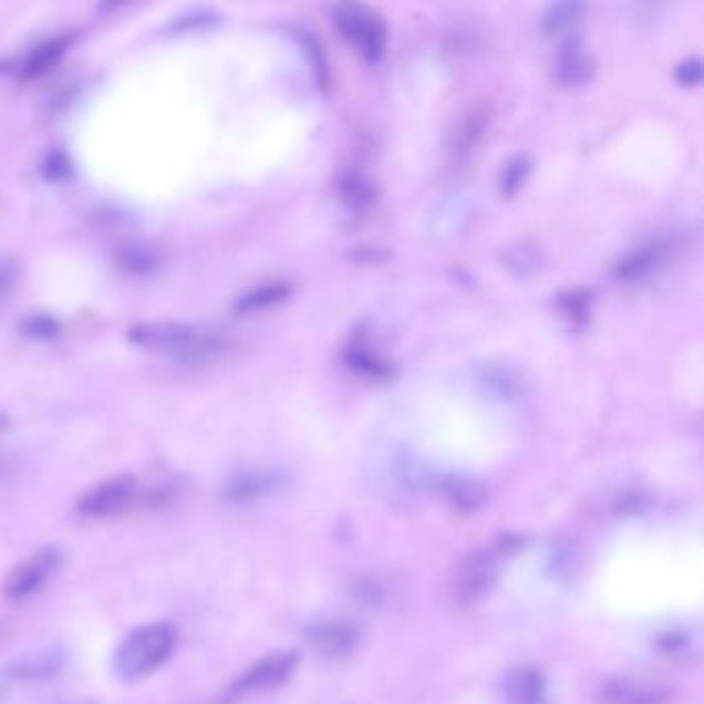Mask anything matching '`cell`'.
<instances>
[{"label": "cell", "instance_id": "2", "mask_svg": "<svg viewBox=\"0 0 704 704\" xmlns=\"http://www.w3.org/2000/svg\"><path fill=\"white\" fill-rule=\"evenodd\" d=\"M176 644V628L169 622H149L126 634L114 653V670L124 682H137L168 661Z\"/></svg>", "mask_w": 704, "mask_h": 704}, {"label": "cell", "instance_id": "29", "mask_svg": "<svg viewBox=\"0 0 704 704\" xmlns=\"http://www.w3.org/2000/svg\"><path fill=\"white\" fill-rule=\"evenodd\" d=\"M641 704H659V703H655V701H643V703Z\"/></svg>", "mask_w": 704, "mask_h": 704}, {"label": "cell", "instance_id": "25", "mask_svg": "<svg viewBox=\"0 0 704 704\" xmlns=\"http://www.w3.org/2000/svg\"><path fill=\"white\" fill-rule=\"evenodd\" d=\"M701 77H703V64L698 59H689V61L682 62L675 71V79L682 85H696Z\"/></svg>", "mask_w": 704, "mask_h": 704}, {"label": "cell", "instance_id": "20", "mask_svg": "<svg viewBox=\"0 0 704 704\" xmlns=\"http://www.w3.org/2000/svg\"><path fill=\"white\" fill-rule=\"evenodd\" d=\"M339 190H341L343 200H345L352 209H355V211L366 209L367 205H372V200H374L372 186H370L367 180H364L360 174H345V176L341 178Z\"/></svg>", "mask_w": 704, "mask_h": 704}, {"label": "cell", "instance_id": "8", "mask_svg": "<svg viewBox=\"0 0 704 704\" xmlns=\"http://www.w3.org/2000/svg\"><path fill=\"white\" fill-rule=\"evenodd\" d=\"M496 581V562L488 553L475 551L457 572V598L465 603H472L484 598Z\"/></svg>", "mask_w": 704, "mask_h": 704}, {"label": "cell", "instance_id": "21", "mask_svg": "<svg viewBox=\"0 0 704 704\" xmlns=\"http://www.w3.org/2000/svg\"><path fill=\"white\" fill-rule=\"evenodd\" d=\"M505 262L515 276H529L531 271H536L537 265H539V248L531 242L508 246L505 252Z\"/></svg>", "mask_w": 704, "mask_h": 704}, {"label": "cell", "instance_id": "14", "mask_svg": "<svg viewBox=\"0 0 704 704\" xmlns=\"http://www.w3.org/2000/svg\"><path fill=\"white\" fill-rule=\"evenodd\" d=\"M506 696L510 704H543L546 684L543 675L534 667H519L506 680Z\"/></svg>", "mask_w": 704, "mask_h": 704}, {"label": "cell", "instance_id": "22", "mask_svg": "<svg viewBox=\"0 0 704 704\" xmlns=\"http://www.w3.org/2000/svg\"><path fill=\"white\" fill-rule=\"evenodd\" d=\"M527 174H529V159H527V157L519 155V157L510 159V162L506 164L505 169H503V176H500V190H503V195H506V197L517 195V190L521 188V184L525 183Z\"/></svg>", "mask_w": 704, "mask_h": 704}, {"label": "cell", "instance_id": "13", "mask_svg": "<svg viewBox=\"0 0 704 704\" xmlns=\"http://www.w3.org/2000/svg\"><path fill=\"white\" fill-rule=\"evenodd\" d=\"M62 667V653L56 649L31 653L25 658L17 659L13 665L7 667V675L21 682H33V680H44L50 675L59 674Z\"/></svg>", "mask_w": 704, "mask_h": 704}, {"label": "cell", "instance_id": "9", "mask_svg": "<svg viewBox=\"0 0 704 704\" xmlns=\"http://www.w3.org/2000/svg\"><path fill=\"white\" fill-rule=\"evenodd\" d=\"M345 366L352 367L355 374L370 381H389L393 376V366L384 360L381 353L372 350L370 341L364 335L352 339L343 350Z\"/></svg>", "mask_w": 704, "mask_h": 704}, {"label": "cell", "instance_id": "4", "mask_svg": "<svg viewBox=\"0 0 704 704\" xmlns=\"http://www.w3.org/2000/svg\"><path fill=\"white\" fill-rule=\"evenodd\" d=\"M137 498V482L128 475L112 477L85 491L79 500V513L90 519H112L128 510Z\"/></svg>", "mask_w": 704, "mask_h": 704}, {"label": "cell", "instance_id": "24", "mask_svg": "<svg viewBox=\"0 0 704 704\" xmlns=\"http://www.w3.org/2000/svg\"><path fill=\"white\" fill-rule=\"evenodd\" d=\"M17 279H19V271H17L15 262L0 259V304L9 300V296L15 290Z\"/></svg>", "mask_w": 704, "mask_h": 704}, {"label": "cell", "instance_id": "17", "mask_svg": "<svg viewBox=\"0 0 704 704\" xmlns=\"http://www.w3.org/2000/svg\"><path fill=\"white\" fill-rule=\"evenodd\" d=\"M443 490L448 496V500L457 506L459 510H465V513L479 508L482 503L486 500L484 488L479 484L472 482V479H465V477H448V479H444Z\"/></svg>", "mask_w": 704, "mask_h": 704}, {"label": "cell", "instance_id": "1", "mask_svg": "<svg viewBox=\"0 0 704 704\" xmlns=\"http://www.w3.org/2000/svg\"><path fill=\"white\" fill-rule=\"evenodd\" d=\"M128 339L143 350L166 353L183 364H209L226 350L221 335L180 322H143L128 331Z\"/></svg>", "mask_w": 704, "mask_h": 704}, {"label": "cell", "instance_id": "11", "mask_svg": "<svg viewBox=\"0 0 704 704\" xmlns=\"http://www.w3.org/2000/svg\"><path fill=\"white\" fill-rule=\"evenodd\" d=\"M277 486H279V475L245 469V472L230 475V479L224 486V496L230 503H252L267 496L269 491L276 490Z\"/></svg>", "mask_w": 704, "mask_h": 704}, {"label": "cell", "instance_id": "18", "mask_svg": "<svg viewBox=\"0 0 704 704\" xmlns=\"http://www.w3.org/2000/svg\"><path fill=\"white\" fill-rule=\"evenodd\" d=\"M64 50H66V38L52 40V42H48L44 46L38 48V50L31 54L30 61L25 62V66H23V77L33 79L44 75L56 62L61 61Z\"/></svg>", "mask_w": 704, "mask_h": 704}, {"label": "cell", "instance_id": "19", "mask_svg": "<svg viewBox=\"0 0 704 704\" xmlns=\"http://www.w3.org/2000/svg\"><path fill=\"white\" fill-rule=\"evenodd\" d=\"M118 262L128 273L141 276V273L154 271L159 262V257H157V250L154 246L128 245L123 246V250L118 252Z\"/></svg>", "mask_w": 704, "mask_h": 704}, {"label": "cell", "instance_id": "3", "mask_svg": "<svg viewBox=\"0 0 704 704\" xmlns=\"http://www.w3.org/2000/svg\"><path fill=\"white\" fill-rule=\"evenodd\" d=\"M335 25L339 33L355 48V52L366 62H379L384 56L389 30L379 13L364 4H338Z\"/></svg>", "mask_w": 704, "mask_h": 704}, {"label": "cell", "instance_id": "27", "mask_svg": "<svg viewBox=\"0 0 704 704\" xmlns=\"http://www.w3.org/2000/svg\"><path fill=\"white\" fill-rule=\"evenodd\" d=\"M641 496H636V494H630V496H624L622 500H618V513L620 515H632V513H639L641 510Z\"/></svg>", "mask_w": 704, "mask_h": 704}, {"label": "cell", "instance_id": "26", "mask_svg": "<svg viewBox=\"0 0 704 704\" xmlns=\"http://www.w3.org/2000/svg\"><path fill=\"white\" fill-rule=\"evenodd\" d=\"M25 331L33 338H54L59 333V324L48 317H33L25 324Z\"/></svg>", "mask_w": 704, "mask_h": 704}, {"label": "cell", "instance_id": "7", "mask_svg": "<svg viewBox=\"0 0 704 704\" xmlns=\"http://www.w3.org/2000/svg\"><path fill=\"white\" fill-rule=\"evenodd\" d=\"M596 73V62L587 54L579 35H568L553 59V79L565 87H581Z\"/></svg>", "mask_w": 704, "mask_h": 704}, {"label": "cell", "instance_id": "12", "mask_svg": "<svg viewBox=\"0 0 704 704\" xmlns=\"http://www.w3.org/2000/svg\"><path fill=\"white\" fill-rule=\"evenodd\" d=\"M667 257V245L665 242H651V245L641 246L634 252H630L627 259L618 262L615 267V277L620 281H641L644 277L655 273L661 262Z\"/></svg>", "mask_w": 704, "mask_h": 704}, {"label": "cell", "instance_id": "23", "mask_svg": "<svg viewBox=\"0 0 704 704\" xmlns=\"http://www.w3.org/2000/svg\"><path fill=\"white\" fill-rule=\"evenodd\" d=\"M560 304H562V310L567 312L568 317H570L572 321L579 322V324L587 321V314H589L587 293H577V291H572V293H568V296H562Z\"/></svg>", "mask_w": 704, "mask_h": 704}, {"label": "cell", "instance_id": "15", "mask_svg": "<svg viewBox=\"0 0 704 704\" xmlns=\"http://www.w3.org/2000/svg\"><path fill=\"white\" fill-rule=\"evenodd\" d=\"M584 13V4L581 2H558L551 4L550 9L541 17L539 30L543 38H562L572 35L577 23L581 21Z\"/></svg>", "mask_w": 704, "mask_h": 704}, {"label": "cell", "instance_id": "5", "mask_svg": "<svg viewBox=\"0 0 704 704\" xmlns=\"http://www.w3.org/2000/svg\"><path fill=\"white\" fill-rule=\"evenodd\" d=\"M61 550L54 546L33 551L30 558L23 560L7 579V587H4L7 598L21 601V599L35 596L56 574V570L61 568Z\"/></svg>", "mask_w": 704, "mask_h": 704}, {"label": "cell", "instance_id": "16", "mask_svg": "<svg viewBox=\"0 0 704 704\" xmlns=\"http://www.w3.org/2000/svg\"><path fill=\"white\" fill-rule=\"evenodd\" d=\"M290 296L288 283H267L261 288H255L252 291L245 293L238 302H236V312L240 314H250V312H261L265 308L276 307L279 302H283Z\"/></svg>", "mask_w": 704, "mask_h": 704}, {"label": "cell", "instance_id": "6", "mask_svg": "<svg viewBox=\"0 0 704 704\" xmlns=\"http://www.w3.org/2000/svg\"><path fill=\"white\" fill-rule=\"evenodd\" d=\"M296 663H298V658L293 653L262 659L231 686L228 701H236L246 694H255V692H265V690L281 686L290 677Z\"/></svg>", "mask_w": 704, "mask_h": 704}, {"label": "cell", "instance_id": "28", "mask_svg": "<svg viewBox=\"0 0 704 704\" xmlns=\"http://www.w3.org/2000/svg\"><path fill=\"white\" fill-rule=\"evenodd\" d=\"M4 428V420H2V417H0V429Z\"/></svg>", "mask_w": 704, "mask_h": 704}, {"label": "cell", "instance_id": "10", "mask_svg": "<svg viewBox=\"0 0 704 704\" xmlns=\"http://www.w3.org/2000/svg\"><path fill=\"white\" fill-rule=\"evenodd\" d=\"M307 639L324 658H341L352 651L358 641V632L348 624L321 622L308 628Z\"/></svg>", "mask_w": 704, "mask_h": 704}]
</instances>
